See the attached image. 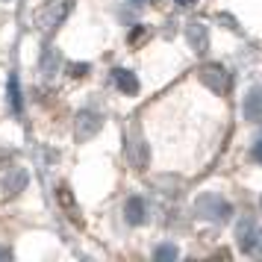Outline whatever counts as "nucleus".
<instances>
[{
  "mask_svg": "<svg viewBox=\"0 0 262 262\" xmlns=\"http://www.w3.org/2000/svg\"><path fill=\"white\" fill-rule=\"evenodd\" d=\"M127 154H130V162L136 168H147V162H150V147H147L144 139H133L127 144Z\"/></svg>",
  "mask_w": 262,
  "mask_h": 262,
  "instance_id": "1a4fd4ad",
  "label": "nucleus"
},
{
  "mask_svg": "<svg viewBox=\"0 0 262 262\" xmlns=\"http://www.w3.org/2000/svg\"><path fill=\"white\" fill-rule=\"evenodd\" d=\"M256 230H259V227L253 224V221H248V218L236 224V245H238L242 253H248L250 250V242H253V236H256Z\"/></svg>",
  "mask_w": 262,
  "mask_h": 262,
  "instance_id": "9b49d317",
  "label": "nucleus"
},
{
  "mask_svg": "<svg viewBox=\"0 0 262 262\" xmlns=\"http://www.w3.org/2000/svg\"><path fill=\"white\" fill-rule=\"evenodd\" d=\"M177 256H180V250L174 248V245H159V248L154 250L156 262H171V259H177Z\"/></svg>",
  "mask_w": 262,
  "mask_h": 262,
  "instance_id": "f8f14e48",
  "label": "nucleus"
},
{
  "mask_svg": "<svg viewBox=\"0 0 262 262\" xmlns=\"http://www.w3.org/2000/svg\"><path fill=\"white\" fill-rule=\"evenodd\" d=\"M112 80H115V85H118L124 95H139V77H136L133 71L115 68V71H112Z\"/></svg>",
  "mask_w": 262,
  "mask_h": 262,
  "instance_id": "9d476101",
  "label": "nucleus"
},
{
  "mask_svg": "<svg viewBox=\"0 0 262 262\" xmlns=\"http://www.w3.org/2000/svg\"><path fill=\"white\" fill-rule=\"evenodd\" d=\"M250 154H253V159H256V162L262 165V136L256 139V142H253V150H250Z\"/></svg>",
  "mask_w": 262,
  "mask_h": 262,
  "instance_id": "dca6fc26",
  "label": "nucleus"
},
{
  "mask_svg": "<svg viewBox=\"0 0 262 262\" xmlns=\"http://www.w3.org/2000/svg\"><path fill=\"white\" fill-rule=\"evenodd\" d=\"M201 83L206 89H212L215 95H224V92H230V71L221 62H209L201 68Z\"/></svg>",
  "mask_w": 262,
  "mask_h": 262,
  "instance_id": "7ed1b4c3",
  "label": "nucleus"
},
{
  "mask_svg": "<svg viewBox=\"0 0 262 262\" xmlns=\"http://www.w3.org/2000/svg\"><path fill=\"white\" fill-rule=\"evenodd\" d=\"M0 259H9V250H3V248H0Z\"/></svg>",
  "mask_w": 262,
  "mask_h": 262,
  "instance_id": "6ab92c4d",
  "label": "nucleus"
},
{
  "mask_svg": "<svg viewBox=\"0 0 262 262\" xmlns=\"http://www.w3.org/2000/svg\"><path fill=\"white\" fill-rule=\"evenodd\" d=\"M6 159H12V154H9V150H3V154H0V162H6Z\"/></svg>",
  "mask_w": 262,
  "mask_h": 262,
  "instance_id": "a211bd4d",
  "label": "nucleus"
},
{
  "mask_svg": "<svg viewBox=\"0 0 262 262\" xmlns=\"http://www.w3.org/2000/svg\"><path fill=\"white\" fill-rule=\"evenodd\" d=\"M27 183H30L27 168H12V171H6V174L0 177V186H3V194H6V198H15L18 191H24Z\"/></svg>",
  "mask_w": 262,
  "mask_h": 262,
  "instance_id": "39448f33",
  "label": "nucleus"
},
{
  "mask_svg": "<svg viewBox=\"0 0 262 262\" xmlns=\"http://www.w3.org/2000/svg\"><path fill=\"white\" fill-rule=\"evenodd\" d=\"M124 218H127V224H133V227L144 224V218H147V206H144L142 198H130V201L124 203Z\"/></svg>",
  "mask_w": 262,
  "mask_h": 262,
  "instance_id": "6e6552de",
  "label": "nucleus"
},
{
  "mask_svg": "<svg viewBox=\"0 0 262 262\" xmlns=\"http://www.w3.org/2000/svg\"><path fill=\"white\" fill-rule=\"evenodd\" d=\"M242 115H245V121H250V124H259L262 121V89L259 85H253L248 92L245 103H242Z\"/></svg>",
  "mask_w": 262,
  "mask_h": 262,
  "instance_id": "423d86ee",
  "label": "nucleus"
},
{
  "mask_svg": "<svg viewBox=\"0 0 262 262\" xmlns=\"http://www.w3.org/2000/svg\"><path fill=\"white\" fill-rule=\"evenodd\" d=\"M133 6H144V3H147V0H130Z\"/></svg>",
  "mask_w": 262,
  "mask_h": 262,
  "instance_id": "aec40b11",
  "label": "nucleus"
},
{
  "mask_svg": "<svg viewBox=\"0 0 262 262\" xmlns=\"http://www.w3.org/2000/svg\"><path fill=\"white\" fill-rule=\"evenodd\" d=\"M194 212L201 215L203 221L224 224V221H230V215H233V206H230V201H224L221 194L206 191V194H201V198L194 201Z\"/></svg>",
  "mask_w": 262,
  "mask_h": 262,
  "instance_id": "f257e3e1",
  "label": "nucleus"
},
{
  "mask_svg": "<svg viewBox=\"0 0 262 262\" xmlns=\"http://www.w3.org/2000/svg\"><path fill=\"white\" fill-rule=\"evenodd\" d=\"M85 71H89L85 62H74V65H68V77H85Z\"/></svg>",
  "mask_w": 262,
  "mask_h": 262,
  "instance_id": "2eb2a0df",
  "label": "nucleus"
},
{
  "mask_svg": "<svg viewBox=\"0 0 262 262\" xmlns=\"http://www.w3.org/2000/svg\"><path fill=\"white\" fill-rule=\"evenodd\" d=\"M100 127H103V118L95 109H80L77 121H74V136H77V142H89L100 133Z\"/></svg>",
  "mask_w": 262,
  "mask_h": 262,
  "instance_id": "20e7f679",
  "label": "nucleus"
},
{
  "mask_svg": "<svg viewBox=\"0 0 262 262\" xmlns=\"http://www.w3.org/2000/svg\"><path fill=\"white\" fill-rule=\"evenodd\" d=\"M250 256H259L262 259V230H256V236H253V242H250Z\"/></svg>",
  "mask_w": 262,
  "mask_h": 262,
  "instance_id": "4468645a",
  "label": "nucleus"
},
{
  "mask_svg": "<svg viewBox=\"0 0 262 262\" xmlns=\"http://www.w3.org/2000/svg\"><path fill=\"white\" fill-rule=\"evenodd\" d=\"M71 9H74V0H50L48 6L36 15V21H38L41 30H53L56 24H62V21L68 18Z\"/></svg>",
  "mask_w": 262,
  "mask_h": 262,
  "instance_id": "f03ea898",
  "label": "nucleus"
},
{
  "mask_svg": "<svg viewBox=\"0 0 262 262\" xmlns=\"http://www.w3.org/2000/svg\"><path fill=\"white\" fill-rule=\"evenodd\" d=\"M9 100H12V112L21 115V92H18V80L9 77Z\"/></svg>",
  "mask_w": 262,
  "mask_h": 262,
  "instance_id": "ddd939ff",
  "label": "nucleus"
},
{
  "mask_svg": "<svg viewBox=\"0 0 262 262\" xmlns=\"http://www.w3.org/2000/svg\"><path fill=\"white\" fill-rule=\"evenodd\" d=\"M177 6H194V0H174Z\"/></svg>",
  "mask_w": 262,
  "mask_h": 262,
  "instance_id": "f3484780",
  "label": "nucleus"
},
{
  "mask_svg": "<svg viewBox=\"0 0 262 262\" xmlns=\"http://www.w3.org/2000/svg\"><path fill=\"white\" fill-rule=\"evenodd\" d=\"M186 38H189V45L194 53H206L209 50V30L201 24V21H191L186 27Z\"/></svg>",
  "mask_w": 262,
  "mask_h": 262,
  "instance_id": "0eeeda50",
  "label": "nucleus"
}]
</instances>
